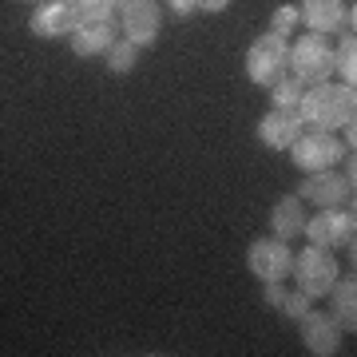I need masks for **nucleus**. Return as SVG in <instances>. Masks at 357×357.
Masks as SVG:
<instances>
[{"label": "nucleus", "instance_id": "nucleus-1", "mask_svg": "<svg viewBox=\"0 0 357 357\" xmlns=\"http://www.w3.org/2000/svg\"><path fill=\"white\" fill-rule=\"evenodd\" d=\"M354 107H357V96H354V88H345V84H314V88L302 91V100H298L302 123L314 128V131L345 128V123L354 119Z\"/></svg>", "mask_w": 357, "mask_h": 357}, {"label": "nucleus", "instance_id": "nucleus-2", "mask_svg": "<svg viewBox=\"0 0 357 357\" xmlns=\"http://www.w3.org/2000/svg\"><path fill=\"white\" fill-rule=\"evenodd\" d=\"M290 76H298L302 84H326V79L333 76V48L330 40L318 36V32H310V36H302L298 44H290Z\"/></svg>", "mask_w": 357, "mask_h": 357}, {"label": "nucleus", "instance_id": "nucleus-3", "mask_svg": "<svg viewBox=\"0 0 357 357\" xmlns=\"http://www.w3.org/2000/svg\"><path fill=\"white\" fill-rule=\"evenodd\" d=\"M290 274H294V282H298V290H302V294L321 298V294H330V286L337 282V258H333L326 246L310 243V250L294 255Z\"/></svg>", "mask_w": 357, "mask_h": 357}, {"label": "nucleus", "instance_id": "nucleus-4", "mask_svg": "<svg viewBox=\"0 0 357 357\" xmlns=\"http://www.w3.org/2000/svg\"><path fill=\"white\" fill-rule=\"evenodd\" d=\"M290 159L294 167H302V171H326V167H333L337 159H345V143L333 135V131H302L298 139L290 143Z\"/></svg>", "mask_w": 357, "mask_h": 357}, {"label": "nucleus", "instance_id": "nucleus-5", "mask_svg": "<svg viewBox=\"0 0 357 357\" xmlns=\"http://www.w3.org/2000/svg\"><path fill=\"white\" fill-rule=\"evenodd\" d=\"M119 32L135 48H151L163 32V16L155 0H119Z\"/></svg>", "mask_w": 357, "mask_h": 357}, {"label": "nucleus", "instance_id": "nucleus-6", "mask_svg": "<svg viewBox=\"0 0 357 357\" xmlns=\"http://www.w3.org/2000/svg\"><path fill=\"white\" fill-rule=\"evenodd\" d=\"M302 234H310V243L314 246H326V250H349V255H354V211L321 206L318 218H306Z\"/></svg>", "mask_w": 357, "mask_h": 357}, {"label": "nucleus", "instance_id": "nucleus-7", "mask_svg": "<svg viewBox=\"0 0 357 357\" xmlns=\"http://www.w3.org/2000/svg\"><path fill=\"white\" fill-rule=\"evenodd\" d=\"M286 60H290L286 36L266 32V36H258L255 44H250V52H246V76L255 79V84H266L270 88V84L286 72Z\"/></svg>", "mask_w": 357, "mask_h": 357}, {"label": "nucleus", "instance_id": "nucleus-8", "mask_svg": "<svg viewBox=\"0 0 357 357\" xmlns=\"http://www.w3.org/2000/svg\"><path fill=\"white\" fill-rule=\"evenodd\" d=\"M246 266L262 282H282L294 266V250L286 238H255L246 250Z\"/></svg>", "mask_w": 357, "mask_h": 357}, {"label": "nucleus", "instance_id": "nucleus-9", "mask_svg": "<svg viewBox=\"0 0 357 357\" xmlns=\"http://www.w3.org/2000/svg\"><path fill=\"white\" fill-rule=\"evenodd\" d=\"M349 191H354V183H349L342 171L326 167V171H310L306 183L298 187V199L318 203V206H342L345 199H349Z\"/></svg>", "mask_w": 357, "mask_h": 357}, {"label": "nucleus", "instance_id": "nucleus-10", "mask_svg": "<svg viewBox=\"0 0 357 357\" xmlns=\"http://www.w3.org/2000/svg\"><path fill=\"white\" fill-rule=\"evenodd\" d=\"M79 24L76 4L72 0H44L36 13H32V36L40 40H56V36H72V28Z\"/></svg>", "mask_w": 357, "mask_h": 357}, {"label": "nucleus", "instance_id": "nucleus-11", "mask_svg": "<svg viewBox=\"0 0 357 357\" xmlns=\"http://www.w3.org/2000/svg\"><path fill=\"white\" fill-rule=\"evenodd\" d=\"M302 115L298 112H290V107H274V112H266L262 119H258V139L266 143L270 151H286L298 135H302Z\"/></svg>", "mask_w": 357, "mask_h": 357}, {"label": "nucleus", "instance_id": "nucleus-12", "mask_svg": "<svg viewBox=\"0 0 357 357\" xmlns=\"http://www.w3.org/2000/svg\"><path fill=\"white\" fill-rule=\"evenodd\" d=\"M298 321H302V342H306V349L314 357L337 354V345H342V326H337L333 314H314V310H306Z\"/></svg>", "mask_w": 357, "mask_h": 357}, {"label": "nucleus", "instance_id": "nucleus-13", "mask_svg": "<svg viewBox=\"0 0 357 357\" xmlns=\"http://www.w3.org/2000/svg\"><path fill=\"white\" fill-rule=\"evenodd\" d=\"M68 40H72L76 56H103L115 44V24L112 20H79Z\"/></svg>", "mask_w": 357, "mask_h": 357}, {"label": "nucleus", "instance_id": "nucleus-14", "mask_svg": "<svg viewBox=\"0 0 357 357\" xmlns=\"http://www.w3.org/2000/svg\"><path fill=\"white\" fill-rule=\"evenodd\" d=\"M298 16L306 20L310 32L326 36V32H333V28L345 24V0H302Z\"/></svg>", "mask_w": 357, "mask_h": 357}, {"label": "nucleus", "instance_id": "nucleus-15", "mask_svg": "<svg viewBox=\"0 0 357 357\" xmlns=\"http://www.w3.org/2000/svg\"><path fill=\"white\" fill-rule=\"evenodd\" d=\"M270 227H274V238H298L302 234V227H306V211H302V199L298 195H286V199H278L274 203V211H270Z\"/></svg>", "mask_w": 357, "mask_h": 357}, {"label": "nucleus", "instance_id": "nucleus-16", "mask_svg": "<svg viewBox=\"0 0 357 357\" xmlns=\"http://www.w3.org/2000/svg\"><path fill=\"white\" fill-rule=\"evenodd\" d=\"M330 298H333V318H337V326L342 330L354 333L357 330V282L345 278V282H333L330 286Z\"/></svg>", "mask_w": 357, "mask_h": 357}, {"label": "nucleus", "instance_id": "nucleus-17", "mask_svg": "<svg viewBox=\"0 0 357 357\" xmlns=\"http://www.w3.org/2000/svg\"><path fill=\"white\" fill-rule=\"evenodd\" d=\"M333 72H342L345 88L357 84V40H354V32L342 36V44H337V52H333Z\"/></svg>", "mask_w": 357, "mask_h": 357}, {"label": "nucleus", "instance_id": "nucleus-18", "mask_svg": "<svg viewBox=\"0 0 357 357\" xmlns=\"http://www.w3.org/2000/svg\"><path fill=\"white\" fill-rule=\"evenodd\" d=\"M302 91H306V84L298 76H286L282 72L274 84H270V100H274V107H290V112H298V100H302Z\"/></svg>", "mask_w": 357, "mask_h": 357}, {"label": "nucleus", "instance_id": "nucleus-19", "mask_svg": "<svg viewBox=\"0 0 357 357\" xmlns=\"http://www.w3.org/2000/svg\"><path fill=\"white\" fill-rule=\"evenodd\" d=\"M103 56H107V68H112L115 76H128L131 68L139 64V48H135L131 40H115V44L103 52Z\"/></svg>", "mask_w": 357, "mask_h": 357}, {"label": "nucleus", "instance_id": "nucleus-20", "mask_svg": "<svg viewBox=\"0 0 357 357\" xmlns=\"http://www.w3.org/2000/svg\"><path fill=\"white\" fill-rule=\"evenodd\" d=\"M79 20H112V13L119 8V0H72Z\"/></svg>", "mask_w": 357, "mask_h": 357}, {"label": "nucleus", "instance_id": "nucleus-21", "mask_svg": "<svg viewBox=\"0 0 357 357\" xmlns=\"http://www.w3.org/2000/svg\"><path fill=\"white\" fill-rule=\"evenodd\" d=\"M298 20H302V16H298V8L282 4V8H274V16H270V32L290 40V32H294V24H298Z\"/></svg>", "mask_w": 357, "mask_h": 357}, {"label": "nucleus", "instance_id": "nucleus-22", "mask_svg": "<svg viewBox=\"0 0 357 357\" xmlns=\"http://www.w3.org/2000/svg\"><path fill=\"white\" fill-rule=\"evenodd\" d=\"M310 302H314V298H310V294H302V290H294V294H286V298H282V318H290V321H298L302 318V314H306L310 310Z\"/></svg>", "mask_w": 357, "mask_h": 357}, {"label": "nucleus", "instance_id": "nucleus-23", "mask_svg": "<svg viewBox=\"0 0 357 357\" xmlns=\"http://www.w3.org/2000/svg\"><path fill=\"white\" fill-rule=\"evenodd\" d=\"M262 298H266V306L278 310V306H282V298H286V290H282L278 282H266V294H262Z\"/></svg>", "mask_w": 357, "mask_h": 357}, {"label": "nucleus", "instance_id": "nucleus-24", "mask_svg": "<svg viewBox=\"0 0 357 357\" xmlns=\"http://www.w3.org/2000/svg\"><path fill=\"white\" fill-rule=\"evenodd\" d=\"M195 8H203V13H222V8H230V0H195Z\"/></svg>", "mask_w": 357, "mask_h": 357}, {"label": "nucleus", "instance_id": "nucleus-25", "mask_svg": "<svg viewBox=\"0 0 357 357\" xmlns=\"http://www.w3.org/2000/svg\"><path fill=\"white\" fill-rule=\"evenodd\" d=\"M171 13H175V16H187V13H195V0H171Z\"/></svg>", "mask_w": 357, "mask_h": 357}, {"label": "nucleus", "instance_id": "nucleus-26", "mask_svg": "<svg viewBox=\"0 0 357 357\" xmlns=\"http://www.w3.org/2000/svg\"><path fill=\"white\" fill-rule=\"evenodd\" d=\"M354 143H357V131H354V119H349V123H345V147L354 151Z\"/></svg>", "mask_w": 357, "mask_h": 357}]
</instances>
